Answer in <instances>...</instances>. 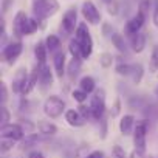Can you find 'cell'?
<instances>
[{
	"label": "cell",
	"instance_id": "cell-8",
	"mask_svg": "<svg viewBox=\"0 0 158 158\" xmlns=\"http://www.w3.org/2000/svg\"><path fill=\"white\" fill-rule=\"evenodd\" d=\"M28 77H30V74H28L27 68H25V67H20V68L16 71L14 77H13V85H11L13 93H16V95H23V90H25V87H27V84H28Z\"/></svg>",
	"mask_w": 158,
	"mask_h": 158
},
{
	"label": "cell",
	"instance_id": "cell-46",
	"mask_svg": "<svg viewBox=\"0 0 158 158\" xmlns=\"http://www.w3.org/2000/svg\"><path fill=\"white\" fill-rule=\"evenodd\" d=\"M106 136H107V121L102 118L101 119V138L106 139Z\"/></svg>",
	"mask_w": 158,
	"mask_h": 158
},
{
	"label": "cell",
	"instance_id": "cell-6",
	"mask_svg": "<svg viewBox=\"0 0 158 158\" xmlns=\"http://www.w3.org/2000/svg\"><path fill=\"white\" fill-rule=\"evenodd\" d=\"M81 13H82V17L85 19L87 23L90 25H99L101 23V13L99 10L96 8V5L92 2V0H85L81 6Z\"/></svg>",
	"mask_w": 158,
	"mask_h": 158
},
{
	"label": "cell",
	"instance_id": "cell-44",
	"mask_svg": "<svg viewBox=\"0 0 158 158\" xmlns=\"http://www.w3.org/2000/svg\"><path fill=\"white\" fill-rule=\"evenodd\" d=\"M14 0H2V14H6Z\"/></svg>",
	"mask_w": 158,
	"mask_h": 158
},
{
	"label": "cell",
	"instance_id": "cell-5",
	"mask_svg": "<svg viewBox=\"0 0 158 158\" xmlns=\"http://www.w3.org/2000/svg\"><path fill=\"white\" fill-rule=\"evenodd\" d=\"M147 130H149V123H147L146 119L136 121L135 130H133V144H135V149L146 150V136H147Z\"/></svg>",
	"mask_w": 158,
	"mask_h": 158
},
{
	"label": "cell",
	"instance_id": "cell-25",
	"mask_svg": "<svg viewBox=\"0 0 158 158\" xmlns=\"http://www.w3.org/2000/svg\"><path fill=\"white\" fill-rule=\"evenodd\" d=\"M45 44H47L48 51H51V53H56L60 50V39L56 34H48L45 39Z\"/></svg>",
	"mask_w": 158,
	"mask_h": 158
},
{
	"label": "cell",
	"instance_id": "cell-37",
	"mask_svg": "<svg viewBox=\"0 0 158 158\" xmlns=\"http://www.w3.org/2000/svg\"><path fill=\"white\" fill-rule=\"evenodd\" d=\"M150 6H152V0H141V2H139V6H138V11L143 13V14L146 16V14L149 13Z\"/></svg>",
	"mask_w": 158,
	"mask_h": 158
},
{
	"label": "cell",
	"instance_id": "cell-43",
	"mask_svg": "<svg viewBox=\"0 0 158 158\" xmlns=\"http://www.w3.org/2000/svg\"><path fill=\"white\" fill-rule=\"evenodd\" d=\"M153 25L158 27V0H153V14H152Z\"/></svg>",
	"mask_w": 158,
	"mask_h": 158
},
{
	"label": "cell",
	"instance_id": "cell-9",
	"mask_svg": "<svg viewBox=\"0 0 158 158\" xmlns=\"http://www.w3.org/2000/svg\"><path fill=\"white\" fill-rule=\"evenodd\" d=\"M23 135H25V130L20 124H6V126H2L0 127V136L2 138H10V139H14V141H22L23 139Z\"/></svg>",
	"mask_w": 158,
	"mask_h": 158
},
{
	"label": "cell",
	"instance_id": "cell-1",
	"mask_svg": "<svg viewBox=\"0 0 158 158\" xmlns=\"http://www.w3.org/2000/svg\"><path fill=\"white\" fill-rule=\"evenodd\" d=\"M60 10L57 0H37L33 2V14L39 22H44L48 17H53Z\"/></svg>",
	"mask_w": 158,
	"mask_h": 158
},
{
	"label": "cell",
	"instance_id": "cell-22",
	"mask_svg": "<svg viewBox=\"0 0 158 158\" xmlns=\"http://www.w3.org/2000/svg\"><path fill=\"white\" fill-rule=\"evenodd\" d=\"M79 89L84 90L85 93H93L96 90V84H95V79L92 76H84L81 77V81H79Z\"/></svg>",
	"mask_w": 158,
	"mask_h": 158
},
{
	"label": "cell",
	"instance_id": "cell-53",
	"mask_svg": "<svg viewBox=\"0 0 158 158\" xmlns=\"http://www.w3.org/2000/svg\"><path fill=\"white\" fill-rule=\"evenodd\" d=\"M156 74H158V73H156Z\"/></svg>",
	"mask_w": 158,
	"mask_h": 158
},
{
	"label": "cell",
	"instance_id": "cell-24",
	"mask_svg": "<svg viewBox=\"0 0 158 158\" xmlns=\"http://www.w3.org/2000/svg\"><path fill=\"white\" fill-rule=\"evenodd\" d=\"M110 39H112V44L115 45V48H116L119 53H127V44H126L123 34H119V33H113V36H112Z\"/></svg>",
	"mask_w": 158,
	"mask_h": 158
},
{
	"label": "cell",
	"instance_id": "cell-35",
	"mask_svg": "<svg viewBox=\"0 0 158 158\" xmlns=\"http://www.w3.org/2000/svg\"><path fill=\"white\" fill-rule=\"evenodd\" d=\"M8 87H6V82H0V102H2V106H5L6 104V101H8Z\"/></svg>",
	"mask_w": 158,
	"mask_h": 158
},
{
	"label": "cell",
	"instance_id": "cell-26",
	"mask_svg": "<svg viewBox=\"0 0 158 158\" xmlns=\"http://www.w3.org/2000/svg\"><path fill=\"white\" fill-rule=\"evenodd\" d=\"M143 76H144V68H143V65L141 64H132V81H133V84H139L141 81H143Z\"/></svg>",
	"mask_w": 158,
	"mask_h": 158
},
{
	"label": "cell",
	"instance_id": "cell-51",
	"mask_svg": "<svg viewBox=\"0 0 158 158\" xmlns=\"http://www.w3.org/2000/svg\"><path fill=\"white\" fill-rule=\"evenodd\" d=\"M147 158H153V156H150V155H149V156H147Z\"/></svg>",
	"mask_w": 158,
	"mask_h": 158
},
{
	"label": "cell",
	"instance_id": "cell-48",
	"mask_svg": "<svg viewBox=\"0 0 158 158\" xmlns=\"http://www.w3.org/2000/svg\"><path fill=\"white\" fill-rule=\"evenodd\" d=\"M28 158H45V155L42 152H39V150H31L28 153Z\"/></svg>",
	"mask_w": 158,
	"mask_h": 158
},
{
	"label": "cell",
	"instance_id": "cell-12",
	"mask_svg": "<svg viewBox=\"0 0 158 158\" xmlns=\"http://www.w3.org/2000/svg\"><path fill=\"white\" fill-rule=\"evenodd\" d=\"M53 67H54V73L59 79H62L65 76V53L62 50L56 51L53 56Z\"/></svg>",
	"mask_w": 158,
	"mask_h": 158
},
{
	"label": "cell",
	"instance_id": "cell-14",
	"mask_svg": "<svg viewBox=\"0 0 158 158\" xmlns=\"http://www.w3.org/2000/svg\"><path fill=\"white\" fill-rule=\"evenodd\" d=\"M27 19H28V16H27L25 11H17V14L14 16V20H13V34H14L17 39L23 37L22 30H23V25H25Z\"/></svg>",
	"mask_w": 158,
	"mask_h": 158
},
{
	"label": "cell",
	"instance_id": "cell-27",
	"mask_svg": "<svg viewBox=\"0 0 158 158\" xmlns=\"http://www.w3.org/2000/svg\"><path fill=\"white\" fill-rule=\"evenodd\" d=\"M37 141H39V136H37L36 133H30V135H27V136L22 139L20 149H22V150H28V149H31L33 146H36Z\"/></svg>",
	"mask_w": 158,
	"mask_h": 158
},
{
	"label": "cell",
	"instance_id": "cell-40",
	"mask_svg": "<svg viewBox=\"0 0 158 158\" xmlns=\"http://www.w3.org/2000/svg\"><path fill=\"white\" fill-rule=\"evenodd\" d=\"M144 102H146V101H144L143 98H136V99H135V98L132 96V98L129 99V106H130V107H133V109H136V107H138V109H141V107L144 106Z\"/></svg>",
	"mask_w": 158,
	"mask_h": 158
},
{
	"label": "cell",
	"instance_id": "cell-4",
	"mask_svg": "<svg viewBox=\"0 0 158 158\" xmlns=\"http://www.w3.org/2000/svg\"><path fill=\"white\" fill-rule=\"evenodd\" d=\"M90 109L93 113V119H102L107 106H106V90L104 89H96L93 96H92V102H90Z\"/></svg>",
	"mask_w": 158,
	"mask_h": 158
},
{
	"label": "cell",
	"instance_id": "cell-15",
	"mask_svg": "<svg viewBox=\"0 0 158 158\" xmlns=\"http://www.w3.org/2000/svg\"><path fill=\"white\" fill-rule=\"evenodd\" d=\"M39 81H40V67H39V65H34V68H33L31 73H30L28 84H27V87H25V90H23V95H30V93L36 89V85H37Z\"/></svg>",
	"mask_w": 158,
	"mask_h": 158
},
{
	"label": "cell",
	"instance_id": "cell-19",
	"mask_svg": "<svg viewBox=\"0 0 158 158\" xmlns=\"http://www.w3.org/2000/svg\"><path fill=\"white\" fill-rule=\"evenodd\" d=\"M47 54H48V48H47L45 40H39L34 47V56H36V60L39 65L47 64Z\"/></svg>",
	"mask_w": 158,
	"mask_h": 158
},
{
	"label": "cell",
	"instance_id": "cell-38",
	"mask_svg": "<svg viewBox=\"0 0 158 158\" xmlns=\"http://www.w3.org/2000/svg\"><path fill=\"white\" fill-rule=\"evenodd\" d=\"M0 112H2V126L10 124V119H11V113H10V110H8L5 106H2V107H0Z\"/></svg>",
	"mask_w": 158,
	"mask_h": 158
},
{
	"label": "cell",
	"instance_id": "cell-3",
	"mask_svg": "<svg viewBox=\"0 0 158 158\" xmlns=\"http://www.w3.org/2000/svg\"><path fill=\"white\" fill-rule=\"evenodd\" d=\"M65 101L62 98H59L57 95H50L45 102H44V113L51 118V119H56L59 118L62 113H65Z\"/></svg>",
	"mask_w": 158,
	"mask_h": 158
},
{
	"label": "cell",
	"instance_id": "cell-32",
	"mask_svg": "<svg viewBox=\"0 0 158 158\" xmlns=\"http://www.w3.org/2000/svg\"><path fill=\"white\" fill-rule=\"evenodd\" d=\"M71 98H73L76 102H79V104H84V102L87 101V98H89V93H85V92L81 90V89H77V90H73Z\"/></svg>",
	"mask_w": 158,
	"mask_h": 158
},
{
	"label": "cell",
	"instance_id": "cell-34",
	"mask_svg": "<svg viewBox=\"0 0 158 158\" xmlns=\"http://www.w3.org/2000/svg\"><path fill=\"white\" fill-rule=\"evenodd\" d=\"M77 112L81 113V116L87 121V119H90V118H93V113H92V109H90V106L87 107V106H84V104H79V107H77Z\"/></svg>",
	"mask_w": 158,
	"mask_h": 158
},
{
	"label": "cell",
	"instance_id": "cell-21",
	"mask_svg": "<svg viewBox=\"0 0 158 158\" xmlns=\"http://www.w3.org/2000/svg\"><path fill=\"white\" fill-rule=\"evenodd\" d=\"M37 129H39V133L44 135V136H53V135L57 133L56 124H53L50 121H39L37 123Z\"/></svg>",
	"mask_w": 158,
	"mask_h": 158
},
{
	"label": "cell",
	"instance_id": "cell-20",
	"mask_svg": "<svg viewBox=\"0 0 158 158\" xmlns=\"http://www.w3.org/2000/svg\"><path fill=\"white\" fill-rule=\"evenodd\" d=\"M81 64H82V59H76V57H71V60L68 62L67 74L70 77V81H74V79L77 77L79 71H81Z\"/></svg>",
	"mask_w": 158,
	"mask_h": 158
},
{
	"label": "cell",
	"instance_id": "cell-16",
	"mask_svg": "<svg viewBox=\"0 0 158 158\" xmlns=\"http://www.w3.org/2000/svg\"><path fill=\"white\" fill-rule=\"evenodd\" d=\"M65 121L71 127H82L85 124V119L81 116V113H79L77 110H73V109L65 112Z\"/></svg>",
	"mask_w": 158,
	"mask_h": 158
},
{
	"label": "cell",
	"instance_id": "cell-49",
	"mask_svg": "<svg viewBox=\"0 0 158 158\" xmlns=\"http://www.w3.org/2000/svg\"><path fill=\"white\" fill-rule=\"evenodd\" d=\"M102 2H104V3H110V2H112V0H102Z\"/></svg>",
	"mask_w": 158,
	"mask_h": 158
},
{
	"label": "cell",
	"instance_id": "cell-11",
	"mask_svg": "<svg viewBox=\"0 0 158 158\" xmlns=\"http://www.w3.org/2000/svg\"><path fill=\"white\" fill-rule=\"evenodd\" d=\"M144 22H146V16H144L143 13H139V11H138V13H136L132 19H129V20L126 22L124 33H126L127 36H133V34L139 33V30L143 28Z\"/></svg>",
	"mask_w": 158,
	"mask_h": 158
},
{
	"label": "cell",
	"instance_id": "cell-36",
	"mask_svg": "<svg viewBox=\"0 0 158 158\" xmlns=\"http://www.w3.org/2000/svg\"><path fill=\"white\" fill-rule=\"evenodd\" d=\"M121 98H116L115 99V102H113V106H112V110H110V115H112V118H116L119 113H121Z\"/></svg>",
	"mask_w": 158,
	"mask_h": 158
},
{
	"label": "cell",
	"instance_id": "cell-31",
	"mask_svg": "<svg viewBox=\"0 0 158 158\" xmlns=\"http://www.w3.org/2000/svg\"><path fill=\"white\" fill-rule=\"evenodd\" d=\"M99 64H101V67L102 68H110L112 67V64H113V56H112V53H101L99 54Z\"/></svg>",
	"mask_w": 158,
	"mask_h": 158
},
{
	"label": "cell",
	"instance_id": "cell-13",
	"mask_svg": "<svg viewBox=\"0 0 158 158\" xmlns=\"http://www.w3.org/2000/svg\"><path fill=\"white\" fill-rule=\"evenodd\" d=\"M135 116L133 115H124L119 121V132L121 135L124 136H129V135H133V130H135Z\"/></svg>",
	"mask_w": 158,
	"mask_h": 158
},
{
	"label": "cell",
	"instance_id": "cell-47",
	"mask_svg": "<svg viewBox=\"0 0 158 158\" xmlns=\"http://www.w3.org/2000/svg\"><path fill=\"white\" fill-rule=\"evenodd\" d=\"M84 158H104V152L102 150H93Z\"/></svg>",
	"mask_w": 158,
	"mask_h": 158
},
{
	"label": "cell",
	"instance_id": "cell-52",
	"mask_svg": "<svg viewBox=\"0 0 158 158\" xmlns=\"http://www.w3.org/2000/svg\"><path fill=\"white\" fill-rule=\"evenodd\" d=\"M33 2H37V0H33Z\"/></svg>",
	"mask_w": 158,
	"mask_h": 158
},
{
	"label": "cell",
	"instance_id": "cell-45",
	"mask_svg": "<svg viewBox=\"0 0 158 158\" xmlns=\"http://www.w3.org/2000/svg\"><path fill=\"white\" fill-rule=\"evenodd\" d=\"M113 153H115V156H116V158H124V156H126L124 149H121V146H118V144L113 147Z\"/></svg>",
	"mask_w": 158,
	"mask_h": 158
},
{
	"label": "cell",
	"instance_id": "cell-7",
	"mask_svg": "<svg viewBox=\"0 0 158 158\" xmlns=\"http://www.w3.org/2000/svg\"><path fill=\"white\" fill-rule=\"evenodd\" d=\"M22 51H23V45H22L20 40L10 42L5 48H2V59H3L6 64L13 65V64L17 60V57L22 54Z\"/></svg>",
	"mask_w": 158,
	"mask_h": 158
},
{
	"label": "cell",
	"instance_id": "cell-28",
	"mask_svg": "<svg viewBox=\"0 0 158 158\" xmlns=\"http://www.w3.org/2000/svg\"><path fill=\"white\" fill-rule=\"evenodd\" d=\"M68 51H70V54H71L73 57L82 59V50H81V45L77 44L76 39H71V40L68 42Z\"/></svg>",
	"mask_w": 158,
	"mask_h": 158
},
{
	"label": "cell",
	"instance_id": "cell-39",
	"mask_svg": "<svg viewBox=\"0 0 158 158\" xmlns=\"http://www.w3.org/2000/svg\"><path fill=\"white\" fill-rule=\"evenodd\" d=\"M101 30H102V36L104 37H112L113 36V28H112V25L110 23H107V22H102V25H101Z\"/></svg>",
	"mask_w": 158,
	"mask_h": 158
},
{
	"label": "cell",
	"instance_id": "cell-30",
	"mask_svg": "<svg viewBox=\"0 0 158 158\" xmlns=\"http://www.w3.org/2000/svg\"><path fill=\"white\" fill-rule=\"evenodd\" d=\"M115 71H116L119 76L129 77V76H132V64H124V62H119V64L115 67Z\"/></svg>",
	"mask_w": 158,
	"mask_h": 158
},
{
	"label": "cell",
	"instance_id": "cell-41",
	"mask_svg": "<svg viewBox=\"0 0 158 158\" xmlns=\"http://www.w3.org/2000/svg\"><path fill=\"white\" fill-rule=\"evenodd\" d=\"M107 11H109V14H112V16H116V14H118V3L112 0L110 3H107Z\"/></svg>",
	"mask_w": 158,
	"mask_h": 158
},
{
	"label": "cell",
	"instance_id": "cell-50",
	"mask_svg": "<svg viewBox=\"0 0 158 158\" xmlns=\"http://www.w3.org/2000/svg\"><path fill=\"white\" fill-rule=\"evenodd\" d=\"M155 95L158 96V85H156V89H155Z\"/></svg>",
	"mask_w": 158,
	"mask_h": 158
},
{
	"label": "cell",
	"instance_id": "cell-33",
	"mask_svg": "<svg viewBox=\"0 0 158 158\" xmlns=\"http://www.w3.org/2000/svg\"><path fill=\"white\" fill-rule=\"evenodd\" d=\"M14 139H10V138H2L0 139V152L2 153H6V152H10L13 147H14Z\"/></svg>",
	"mask_w": 158,
	"mask_h": 158
},
{
	"label": "cell",
	"instance_id": "cell-10",
	"mask_svg": "<svg viewBox=\"0 0 158 158\" xmlns=\"http://www.w3.org/2000/svg\"><path fill=\"white\" fill-rule=\"evenodd\" d=\"M62 30L67 33V34H73L76 33V28H77V11L76 8H68L62 17V23H60Z\"/></svg>",
	"mask_w": 158,
	"mask_h": 158
},
{
	"label": "cell",
	"instance_id": "cell-29",
	"mask_svg": "<svg viewBox=\"0 0 158 158\" xmlns=\"http://www.w3.org/2000/svg\"><path fill=\"white\" fill-rule=\"evenodd\" d=\"M149 71L150 73H158V45L153 47L150 59H149Z\"/></svg>",
	"mask_w": 158,
	"mask_h": 158
},
{
	"label": "cell",
	"instance_id": "cell-17",
	"mask_svg": "<svg viewBox=\"0 0 158 158\" xmlns=\"http://www.w3.org/2000/svg\"><path fill=\"white\" fill-rule=\"evenodd\" d=\"M130 47H132V51L139 54L144 51L146 48V36L143 33H136L133 36H130Z\"/></svg>",
	"mask_w": 158,
	"mask_h": 158
},
{
	"label": "cell",
	"instance_id": "cell-42",
	"mask_svg": "<svg viewBox=\"0 0 158 158\" xmlns=\"http://www.w3.org/2000/svg\"><path fill=\"white\" fill-rule=\"evenodd\" d=\"M130 158H147L146 150H139V149H133L130 152Z\"/></svg>",
	"mask_w": 158,
	"mask_h": 158
},
{
	"label": "cell",
	"instance_id": "cell-18",
	"mask_svg": "<svg viewBox=\"0 0 158 158\" xmlns=\"http://www.w3.org/2000/svg\"><path fill=\"white\" fill-rule=\"evenodd\" d=\"M39 65V64H37ZM40 67V84H42V87L45 89V87H51L53 85V81H54V76H53V70L47 65V64H44V65H39Z\"/></svg>",
	"mask_w": 158,
	"mask_h": 158
},
{
	"label": "cell",
	"instance_id": "cell-2",
	"mask_svg": "<svg viewBox=\"0 0 158 158\" xmlns=\"http://www.w3.org/2000/svg\"><path fill=\"white\" fill-rule=\"evenodd\" d=\"M74 39L77 40L79 45H81L82 59H89L92 56V53H93V39H92V34H90L85 22L77 25L76 33H74Z\"/></svg>",
	"mask_w": 158,
	"mask_h": 158
},
{
	"label": "cell",
	"instance_id": "cell-23",
	"mask_svg": "<svg viewBox=\"0 0 158 158\" xmlns=\"http://www.w3.org/2000/svg\"><path fill=\"white\" fill-rule=\"evenodd\" d=\"M39 30V20L36 17H28L25 25H23V30H22V34L23 36H31L33 33H36Z\"/></svg>",
	"mask_w": 158,
	"mask_h": 158
}]
</instances>
